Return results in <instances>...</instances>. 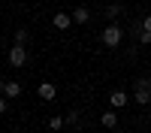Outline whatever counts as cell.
Segmentation results:
<instances>
[{
	"label": "cell",
	"mask_w": 151,
	"mask_h": 133,
	"mask_svg": "<svg viewBox=\"0 0 151 133\" xmlns=\"http://www.w3.org/2000/svg\"><path fill=\"white\" fill-rule=\"evenodd\" d=\"M133 103H136V106H148V103H151V76H139V79H136Z\"/></svg>",
	"instance_id": "cell-2"
},
{
	"label": "cell",
	"mask_w": 151,
	"mask_h": 133,
	"mask_svg": "<svg viewBox=\"0 0 151 133\" xmlns=\"http://www.w3.org/2000/svg\"><path fill=\"white\" fill-rule=\"evenodd\" d=\"M6 60H9L12 67H24V64H27V48L15 42V45H12L9 52H6Z\"/></svg>",
	"instance_id": "cell-3"
},
{
	"label": "cell",
	"mask_w": 151,
	"mask_h": 133,
	"mask_svg": "<svg viewBox=\"0 0 151 133\" xmlns=\"http://www.w3.org/2000/svg\"><path fill=\"white\" fill-rule=\"evenodd\" d=\"M52 24H55L58 30H70V27H73L76 21H73V15H70V12H64V9H60V12H55V18H52Z\"/></svg>",
	"instance_id": "cell-5"
},
{
	"label": "cell",
	"mask_w": 151,
	"mask_h": 133,
	"mask_svg": "<svg viewBox=\"0 0 151 133\" xmlns=\"http://www.w3.org/2000/svg\"><path fill=\"white\" fill-rule=\"evenodd\" d=\"M121 40H124V27L115 24V21H109L106 27H103V33H100V42H103L106 48H118Z\"/></svg>",
	"instance_id": "cell-1"
},
{
	"label": "cell",
	"mask_w": 151,
	"mask_h": 133,
	"mask_svg": "<svg viewBox=\"0 0 151 133\" xmlns=\"http://www.w3.org/2000/svg\"><path fill=\"white\" fill-rule=\"evenodd\" d=\"M100 124H103V127H118V115H115V109H112V106L100 115Z\"/></svg>",
	"instance_id": "cell-7"
},
{
	"label": "cell",
	"mask_w": 151,
	"mask_h": 133,
	"mask_svg": "<svg viewBox=\"0 0 151 133\" xmlns=\"http://www.w3.org/2000/svg\"><path fill=\"white\" fill-rule=\"evenodd\" d=\"M142 27H145V30H151V15H145V18H142Z\"/></svg>",
	"instance_id": "cell-15"
},
{
	"label": "cell",
	"mask_w": 151,
	"mask_h": 133,
	"mask_svg": "<svg viewBox=\"0 0 151 133\" xmlns=\"http://www.w3.org/2000/svg\"><path fill=\"white\" fill-rule=\"evenodd\" d=\"M70 15H73V21H76V24H88L91 12H88V6H76V9L70 12Z\"/></svg>",
	"instance_id": "cell-8"
},
{
	"label": "cell",
	"mask_w": 151,
	"mask_h": 133,
	"mask_svg": "<svg viewBox=\"0 0 151 133\" xmlns=\"http://www.w3.org/2000/svg\"><path fill=\"white\" fill-rule=\"evenodd\" d=\"M109 106H112V109L130 106V94H127V91H112V94H109Z\"/></svg>",
	"instance_id": "cell-6"
},
{
	"label": "cell",
	"mask_w": 151,
	"mask_h": 133,
	"mask_svg": "<svg viewBox=\"0 0 151 133\" xmlns=\"http://www.w3.org/2000/svg\"><path fill=\"white\" fill-rule=\"evenodd\" d=\"M36 94H40V100H42V103H52L55 97H58V88H55V82H40Z\"/></svg>",
	"instance_id": "cell-4"
},
{
	"label": "cell",
	"mask_w": 151,
	"mask_h": 133,
	"mask_svg": "<svg viewBox=\"0 0 151 133\" xmlns=\"http://www.w3.org/2000/svg\"><path fill=\"white\" fill-rule=\"evenodd\" d=\"M3 88H6V82H0V94H3Z\"/></svg>",
	"instance_id": "cell-16"
},
{
	"label": "cell",
	"mask_w": 151,
	"mask_h": 133,
	"mask_svg": "<svg viewBox=\"0 0 151 133\" xmlns=\"http://www.w3.org/2000/svg\"><path fill=\"white\" fill-rule=\"evenodd\" d=\"M3 94L9 97V100H18V97H21V82H15V79H12V82H6Z\"/></svg>",
	"instance_id": "cell-9"
},
{
	"label": "cell",
	"mask_w": 151,
	"mask_h": 133,
	"mask_svg": "<svg viewBox=\"0 0 151 133\" xmlns=\"http://www.w3.org/2000/svg\"><path fill=\"white\" fill-rule=\"evenodd\" d=\"M0 58H3V55H0Z\"/></svg>",
	"instance_id": "cell-17"
},
{
	"label": "cell",
	"mask_w": 151,
	"mask_h": 133,
	"mask_svg": "<svg viewBox=\"0 0 151 133\" xmlns=\"http://www.w3.org/2000/svg\"><path fill=\"white\" fill-rule=\"evenodd\" d=\"M6 109H9V97H6V94H0V115H3Z\"/></svg>",
	"instance_id": "cell-14"
},
{
	"label": "cell",
	"mask_w": 151,
	"mask_h": 133,
	"mask_svg": "<svg viewBox=\"0 0 151 133\" xmlns=\"http://www.w3.org/2000/svg\"><path fill=\"white\" fill-rule=\"evenodd\" d=\"M64 124H67V118H60V115H55V118H48V127H52L55 133H60V130H64Z\"/></svg>",
	"instance_id": "cell-10"
},
{
	"label": "cell",
	"mask_w": 151,
	"mask_h": 133,
	"mask_svg": "<svg viewBox=\"0 0 151 133\" xmlns=\"http://www.w3.org/2000/svg\"><path fill=\"white\" fill-rule=\"evenodd\" d=\"M118 15H121V6H118V3H109V6H106V18H109V21H115Z\"/></svg>",
	"instance_id": "cell-11"
},
{
	"label": "cell",
	"mask_w": 151,
	"mask_h": 133,
	"mask_svg": "<svg viewBox=\"0 0 151 133\" xmlns=\"http://www.w3.org/2000/svg\"><path fill=\"white\" fill-rule=\"evenodd\" d=\"M136 36H139V42H142V45L151 42V30H145V27H139V33H136Z\"/></svg>",
	"instance_id": "cell-13"
},
{
	"label": "cell",
	"mask_w": 151,
	"mask_h": 133,
	"mask_svg": "<svg viewBox=\"0 0 151 133\" xmlns=\"http://www.w3.org/2000/svg\"><path fill=\"white\" fill-rule=\"evenodd\" d=\"M15 42H18V45H27V30H24V27L15 30Z\"/></svg>",
	"instance_id": "cell-12"
}]
</instances>
